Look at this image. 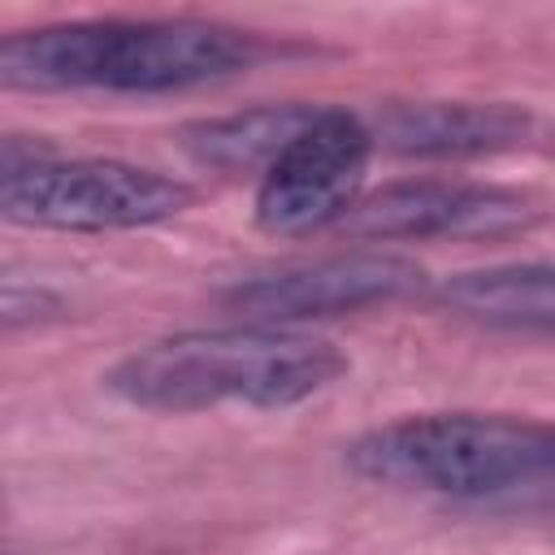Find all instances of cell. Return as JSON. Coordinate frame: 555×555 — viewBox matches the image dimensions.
<instances>
[{"instance_id":"9c48e42d","label":"cell","mask_w":555,"mask_h":555,"mask_svg":"<svg viewBox=\"0 0 555 555\" xmlns=\"http://www.w3.org/2000/svg\"><path fill=\"white\" fill-rule=\"evenodd\" d=\"M438 299L494 330L555 334V260H516L455 273L438 286Z\"/></svg>"},{"instance_id":"3957f363","label":"cell","mask_w":555,"mask_h":555,"mask_svg":"<svg viewBox=\"0 0 555 555\" xmlns=\"http://www.w3.org/2000/svg\"><path fill=\"white\" fill-rule=\"evenodd\" d=\"M347 373V356L286 325L186 330L121 356L104 386L143 412H204L221 403L295 408Z\"/></svg>"},{"instance_id":"52a82bcc","label":"cell","mask_w":555,"mask_h":555,"mask_svg":"<svg viewBox=\"0 0 555 555\" xmlns=\"http://www.w3.org/2000/svg\"><path fill=\"white\" fill-rule=\"evenodd\" d=\"M542 221V199L499 182L460 178H403L338 221L351 238H503L525 234Z\"/></svg>"},{"instance_id":"6da1fadb","label":"cell","mask_w":555,"mask_h":555,"mask_svg":"<svg viewBox=\"0 0 555 555\" xmlns=\"http://www.w3.org/2000/svg\"><path fill=\"white\" fill-rule=\"evenodd\" d=\"M347 468L373 486L442 503L546 516L555 512V425L503 412H421L386 421L347 447Z\"/></svg>"},{"instance_id":"8fae6325","label":"cell","mask_w":555,"mask_h":555,"mask_svg":"<svg viewBox=\"0 0 555 555\" xmlns=\"http://www.w3.org/2000/svg\"><path fill=\"white\" fill-rule=\"evenodd\" d=\"M4 555H26V551H4Z\"/></svg>"},{"instance_id":"ba28073f","label":"cell","mask_w":555,"mask_h":555,"mask_svg":"<svg viewBox=\"0 0 555 555\" xmlns=\"http://www.w3.org/2000/svg\"><path fill=\"white\" fill-rule=\"evenodd\" d=\"M533 130L529 108L490 100H429V104H403L386 113L382 139L386 147L403 156H425V160H460V156H490L525 143Z\"/></svg>"},{"instance_id":"8992f818","label":"cell","mask_w":555,"mask_h":555,"mask_svg":"<svg viewBox=\"0 0 555 555\" xmlns=\"http://www.w3.org/2000/svg\"><path fill=\"white\" fill-rule=\"evenodd\" d=\"M425 291V269L395 251H338L273 273L238 278L221 291V304L251 317L256 325H291L312 317L360 312Z\"/></svg>"},{"instance_id":"7a4b0ae2","label":"cell","mask_w":555,"mask_h":555,"mask_svg":"<svg viewBox=\"0 0 555 555\" xmlns=\"http://www.w3.org/2000/svg\"><path fill=\"white\" fill-rule=\"evenodd\" d=\"M260 52L251 30L204 17H82L9 35L0 78L17 91L165 95L221 82Z\"/></svg>"},{"instance_id":"5b68a950","label":"cell","mask_w":555,"mask_h":555,"mask_svg":"<svg viewBox=\"0 0 555 555\" xmlns=\"http://www.w3.org/2000/svg\"><path fill=\"white\" fill-rule=\"evenodd\" d=\"M373 143V130L351 108L321 104L312 126L264 169L251 208L256 225L282 238L330 225L338 230V221L360 204Z\"/></svg>"},{"instance_id":"30bf717a","label":"cell","mask_w":555,"mask_h":555,"mask_svg":"<svg viewBox=\"0 0 555 555\" xmlns=\"http://www.w3.org/2000/svg\"><path fill=\"white\" fill-rule=\"evenodd\" d=\"M321 104H260L230 117H208L182 130V147L191 160L217 173H260L312 126Z\"/></svg>"},{"instance_id":"277c9868","label":"cell","mask_w":555,"mask_h":555,"mask_svg":"<svg viewBox=\"0 0 555 555\" xmlns=\"http://www.w3.org/2000/svg\"><path fill=\"white\" fill-rule=\"evenodd\" d=\"M191 204V182L104 156L56 160L35 152L30 160H9L0 178V212L13 225L39 230H143L186 212Z\"/></svg>"}]
</instances>
